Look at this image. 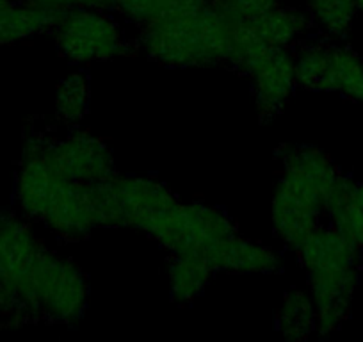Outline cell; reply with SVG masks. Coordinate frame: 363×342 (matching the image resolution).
I'll return each instance as SVG.
<instances>
[{"label": "cell", "instance_id": "1", "mask_svg": "<svg viewBox=\"0 0 363 342\" xmlns=\"http://www.w3.org/2000/svg\"><path fill=\"white\" fill-rule=\"evenodd\" d=\"M362 251L330 223H320L294 251L317 312V335L328 337L349 319Z\"/></svg>", "mask_w": 363, "mask_h": 342}, {"label": "cell", "instance_id": "2", "mask_svg": "<svg viewBox=\"0 0 363 342\" xmlns=\"http://www.w3.org/2000/svg\"><path fill=\"white\" fill-rule=\"evenodd\" d=\"M135 43L159 65L207 68L228 62L232 26L208 2L141 27Z\"/></svg>", "mask_w": 363, "mask_h": 342}, {"label": "cell", "instance_id": "3", "mask_svg": "<svg viewBox=\"0 0 363 342\" xmlns=\"http://www.w3.org/2000/svg\"><path fill=\"white\" fill-rule=\"evenodd\" d=\"M87 302L89 282L82 267L48 246L20 287V307L29 324H75L86 314Z\"/></svg>", "mask_w": 363, "mask_h": 342}, {"label": "cell", "instance_id": "4", "mask_svg": "<svg viewBox=\"0 0 363 342\" xmlns=\"http://www.w3.org/2000/svg\"><path fill=\"white\" fill-rule=\"evenodd\" d=\"M237 233L239 226L223 209L200 200H180L160 221L152 239L169 255H198L219 271L223 253Z\"/></svg>", "mask_w": 363, "mask_h": 342}, {"label": "cell", "instance_id": "5", "mask_svg": "<svg viewBox=\"0 0 363 342\" xmlns=\"http://www.w3.org/2000/svg\"><path fill=\"white\" fill-rule=\"evenodd\" d=\"M102 228H132L152 237L180 198L153 177L116 175L96 186Z\"/></svg>", "mask_w": 363, "mask_h": 342}, {"label": "cell", "instance_id": "6", "mask_svg": "<svg viewBox=\"0 0 363 342\" xmlns=\"http://www.w3.org/2000/svg\"><path fill=\"white\" fill-rule=\"evenodd\" d=\"M50 33L59 52L82 66L121 57L132 47L120 16L102 8L66 9Z\"/></svg>", "mask_w": 363, "mask_h": 342}, {"label": "cell", "instance_id": "7", "mask_svg": "<svg viewBox=\"0 0 363 342\" xmlns=\"http://www.w3.org/2000/svg\"><path fill=\"white\" fill-rule=\"evenodd\" d=\"M294 61L298 88L338 93L363 104V57L351 47L310 34L294 47Z\"/></svg>", "mask_w": 363, "mask_h": 342}, {"label": "cell", "instance_id": "8", "mask_svg": "<svg viewBox=\"0 0 363 342\" xmlns=\"http://www.w3.org/2000/svg\"><path fill=\"white\" fill-rule=\"evenodd\" d=\"M47 243L34 221L18 211L0 212V326L22 328L27 319L20 307V287Z\"/></svg>", "mask_w": 363, "mask_h": 342}, {"label": "cell", "instance_id": "9", "mask_svg": "<svg viewBox=\"0 0 363 342\" xmlns=\"http://www.w3.org/2000/svg\"><path fill=\"white\" fill-rule=\"evenodd\" d=\"M233 68L250 79L255 104L264 121L277 118L298 88L294 48L257 43Z\"/></svg>", "mask_w": 363, "mask_h": 342}, {"label": "cell", "instance_id": "10", "mask_svg": "<svg viewBox=\"0 0 363 342\" xmlns=\"http://www.w3.org/2000/svg\"><path fill=\"white\" fill-rule=\"evenodd\" d=\"M43 150L52 166L73 182L102 184L118 173L113 150L106 139L79 125L62 136L47 132Z\"/></svg>", "mask_w": 363, "mask_h": 342}, {"label": "cell", "instance_id": "11", "mask_svg": "<svg viewBox=\"0 0 363 342\" xmlns=\"http://www.w3.org/2000/svg\"><path fill=\"white\" fill-rule=\"evenodd\" d=\"M324 219V197L280 175L271 204L272 233L287 250L296 251Z\"/></svg>", "mask_w": 363, "mask_h": 342}, {"label": "cell", "instance_id": "12", "mask_svg": "<svg viewBox=\"0 0 363 342\" xmlns=\"http://www.w3.org/2000/svg\"><path fill=\"white\" fill-rule=\"evenodd\" d=\"M99 184H82L65 179L59 184L41 225L65 243L87 239L100 226Z\"/></svg>", "mask_w": 363, "mask_h": 342}, {"label": "cell", "instance_id": "13", "mask_svg": "<svg viewBox=\"0 0 363 342\" xmlns=\"http://www.w3.org/2000/svg\"><path fill=\"white\" fill-rule=\"evenodd\" d=\"M59 15L29 0H4L0 4V47L50 33Z\"/></svg>", "mask_w": 363, "mask_h": 342}, {"label": "cell", "instance_id": "14", "mask_svg": "<svg viewBox=\"0 0 363 342\" xmlns=\"http://www.w3.org/2000/svg\"><path fill=\"white\" fill-rule=\"evenodd\" d=\"M255 34L269 47L294 48L313 33L308 13L296 6H277L260 18L246 22Z\"/></svg>", "mask_w": 363, "mask_h": 342}, {"label": "cell", "instance_id": "15", "mask_svg": "<svg viewBox=\"0 0 363 342\" xmlns=\"http://www.w3.org/2000/svg\"><path fill=\"white\" fill-rule=\"evenodd\" d=\"M356 184L358 180L340 171L324 200V218L363 250V205L356 194Z\"/></svg>", "mask_w": 363, "mask_h": 342}, {"label": "cell", "instance_id": "16", "mask_svg": "<svg viewBox=\"0 0 363 342\" xmlns=\"http://www.w3.org/2000/svg\"><path fill=\"white\" fill-rule=\"evenodd\" d=\"M284 270L280 250L262 241L246 239L237 233L223 253L219 271L239 275H274Z\"/></svg>", "mask_w": 363, "mask_h": 342}, {"label": "cell", "instance_id": "17", "mask_svg": "<svg viewBox=\"0 0 363 342\" xmlns=\"http://www.w3.org/2000/svg\"><path fill=\"white\" fill-rule=\"evenodd\" d=\"M214 267L198 255H171L167 264V287L173 303L191 305L211 282Z\"/></svg>", "mask_w": 363, "mask_h": 342}, {"label": "cell", "instance_id": "18", "mask_svg": "<svg viewBox=\"0 0 363 342\" xmlns=\"http://www.w3.org/2000/svg\"><path fill=\"white\" fill-rule=\"evenodd\" d=\"M278 333L287 341H306L317 333V312L308 289L292 287L281 298L274 316Z\"/></svg>", "mask_w": 363, "mask_h": 342}, {"label": "cell", "instance_id": "19", "mask_svg": "<svg viewBox=\"0 0 363 342\" xmlns=\"http://www.w3.org/2000/svg\"><path fill=\"white\" fill-rule=\"evenodd\" d=\"M107 2H109V11L138 29L164 16L203 8L208 4V0H107Z\"/></svg>", "mask_w": 363, "mask_h": 342}, {"label": "cell", "instance_id": "20", "mask_svg": "<svg viewBox=\"0 0 363 342\" xmlns=\"http://www.w3.org/2000/svg\"><path fill=\"white\" fill-rule=\"evenodd\" d=\"M305 11L317 34L340 41L351 33L356 15V0H305Z\"/></svg>", "mask_w": 363, "mask_h": 342}, {"label": "cell", "instance_id": "21", "mask_svg": "<svg viewBox=\"0 0 363 342\" xmlns=\"http://www.w3.org/2000/svg\"><path fill=\"white\" fill-rule=\"evenodd\" d=\"M91 99V84L86 73L75 72L57 84L54 113L61 125L72 128L82 123Z\"/></svg>", "mask_w": 363, "mask_h": 342}, {"label": "cell", "instance_id": "22", "mask_svg": "<svg viewBox=\"0 0 363 342\" xmlns=\"http://www.w3.org/2000/svg\"><path fill=\"white\" fill-rule=\"evenodd\" d=\"M208 2L228 23L251 22L281 4V0H208Z\"/></svg>", "mask_w": 363, "mask_h": 342}, {"label": "cell", "instance_id": "23", "mask_svg": "<svg viewBox=\"0 0 363 342\" xmlns=\"http://www.w3.org/2000/svg\"><path fill=\"white\" fill-rule=\"evenodd\" d=\"M356 11L363 16V0H356Z\"/></svg>", "mask_w": 363, "mask_h": 342}, {"label": "cell", "instance_id": "24", "mask_svg": "<svg viewBox=\"0 0 363 342\" xmlns=\"http://www.w3.org/2000/svg\"><path fill=\"white\" fill-rule=\"evenodd\" d=\"M2 2H4V0H0V4H2Z\"/></svg>", "mask_w": 363, "mask_h": 342}]
</instances>
